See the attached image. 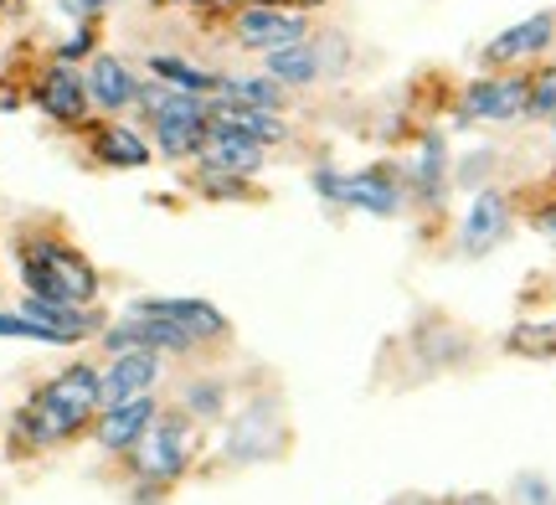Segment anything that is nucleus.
I'll list each match as a JSON object with an SVG mask.
<instances>
[{
  "mask_svg": "<svg viewBox=\"0 0 556 505\" xmlns=\"http://www.w3.org/2000/svg\"><path fill=\"white\" fill-rule=\"evenodd\" d=\"M99 392L103 371L93 362L62 366L52 382H41L16 418V433L26 439V449H58L67 439H78L83 428L99 418Z\"/></svg>",
  "mask_w": 556,
  "mask_h": 505,
  "instance_id": "1",
  "label": "nucleus"
},
{
  "mask_svg": "<svg viewBox=\"0 0 556 505\" xmlns=\"http://www.w3.org/2000/svg\"><path fill=\"white\" fill-rule=\"evenodd\" d=\"M16 263L26 294H37V300H58V304L99 300V268L88 263L83 248H73L58 232H26L16 243Z\"/></svg>",
  "mask_w": 556,
  "mask_h": 505,
  "instance_id": "2",
  "label": "nucleus"
},
{
  "mask_svg": "<svg viewBox=\"0 0 556 505\" xmlns=\"http://www.w3.org/2000/svg\"><path fill=\"white\" fill-rule=\"evenodd\" d=\"M139 109L155 129V150L165 161H201L206 135H212V99L176 93V88H139Z\"/></svg>",
  "mask_w": 556,
  "mask_h": 505,
  "instance_id": "3",
  "label": "nucleus"
},
{
  "mask_svg": "<svg viewBox=\"0 0 556 505\" xmlns=\"http://www.w3.org/2000/svg\"><path fill=\"white\" fill-rule=\"evenodd\" d=\"M129 459H135V480L139 485H176L180 475L191 469L197 459V424L180 413V407H160L155 424L144 428V439L129 449Z\"/></svg>",
  "mask_w": 556,
  "mask_h": 505,
  "instance_id": "4",
  "label": "nucleus"
},
{
  "mask_svg": "<svg viewBox=\"0 0 556 505\" xmlns=\"http://www.w3.org/2000/svg\"><path fill=\"white\" fill-rule=\"evenodd\" d=\"M283 413H278V397H253V403L242 407L238 418H232V428H227V459L232 465H263V459H274V454H283Z\"/></svg>",
  "mask_w": 556,
  "mask_h": 505,
  "instance_id": "5",
  "label": "nucleus"
},
{
  "mask_svg": "<svg viewBox=\"0 0 556 505\" xmlns=\"http://www.w3.org/2000/svg\"><path fill=\"white\" fill-rule=\"evenodd\" d=\"M464 124H516L526 119V73H484L458 93Z\"/></svg>",
  "mask_w": 556,
  "mask_h": 505,
  "instance_id": "6",
  "label": "nucleus"
},
{
  "mask_svg": "<svg viewBox=\"0 0 556 505\" xmlns=\"http://www.w3.org/2000/svg\"><path fill=\"white\" fill-rule=\"evenodd\" d=\"M232 37L248 52H278V47H299L309 41V21L299 11H283V5H263V0H248L238 16H232Z\"/></svg>",
  "mask_w": 556,
  "mask_h": 505,
  "instance_id": "7",
  "label": "nucleus"
},
{
  "mask_svg": "<svg viewBox=\"0 0 556 505\" xmlns=\"http://www.w3.org/2000/svg\"><path fill=\"white\" fill-rule=\"evenodd\" d=\"M556 41V11H536V16L516 21V26H505L500 37L484 41V52H479V62L490 67V73H516L520 62H536L552 52Z\"/></svg>",
  "mask_w": 556,
  "mask_h": 505,
  "instance_id": "8",
  "label": "nucleus"
},
{
  "mask_svg": "<svg viewBox=\"0 0 556 505\" xmlns=\"http://www.w3.org/2000/svg\"><path fill=\"white\" fill-rule=\"evenodd\" d=\"M129 310H135V315H155V320L180 325L197 345H217V341L232 336V320H227L212 300H197V294H155V300H135Z\"/></svg>",
  "mask_w": 556,
  "mask_h": 505,
  "instance_id": "9",
  "label": "nucleus"
},
{
  "mask_svg": "<svg viewBox=\"0 0 556 505\" xmlns=\"http://www.w3.org/2000/svg\"><path fill=\"white\" fill-rule=\"evenodd\" d=\"M510 227H516V212H510V197L495 191V186H484L469 212H464V227H458V253L464 258H484V253H495L505 238H510Z\"/></svg>",
  "mask_w": 556,
  "mask_h": 505,
  "instance_id": "10",
  "label": "nucleus"
},
{
  "mask_svg": "<svg viewBox=\"0 0 556 505\" xmlns=\"http://www.w3.org/2000/svg\"><path fill=\"white\" fill-rule=\"evenodd\" d=\"M340 206L345 212H371V217H397L407 206V181L392 165H366L340 176Z\"/></svg>",
  "mask_w": 556,
  "mask_h": 505,
  "instance_id": "11",
  "label": "nucleus"
},
{
  "mask_svg": "<svg viewBox=\"0 0 556 505\" xmlns=\"http://www.w3.org/2000/svg\"><path fill=\"white\" fill-rule=\"evenodd\" d=\"M160 371H165V356L155 351H124L103 366V392H99V413L103 407H124L139 403V397H155Z\"/></svg>",
  "mask_w": 556,
  "mask_h": 505,
  "instance_id": "12",
  "label": "nucleus"
},
{
  "mask_svg": "<svg viewBox=\"0 0 556 505\" xmlns=\"http://www.w3.org/2000/svg\"><path fill=\"white\" fill-rule=\"evenodd\" d=\"M201 165H212L222 176H238V181H253L263 165H268V150L258 140H248L242 129L212 119V135H206V150H201Z\"/></svg>",
  "mask_w": 556,
  "mask_h": 505,
  "instance_id": "13",
  "label": "nucleus"
},
{
  "mask_svg": "<svg viewBox=\"0 0 556 505\" xmlns=\"http://www.w3.org/2000/svg\"><path fill=\"white\" fill-rule=\"evenodd\" d=\"M37 109L47 114V119H58V124H78L93 103H88V88H83V73H73L67 62H52L47 73L37 78Z\"/></svg>",
  "mask_w": 556,
  "mask_h": 505,
  "instance_id": "14",
  "label": "nucleus"
},
{
  "mask_svg": "<svg viewBox=\"0 0 556 505\" xmlns=\"http://www.w3.org/2000/svg\"><path fill=\"white\" fill-rule=\"evenodd\" d=\"M83 88H88V103L103 109V114H124L139 99V78L129 73V62H119L114 52H99V58L88 62Z\"/></svg>",
  "mask_w": 556,
  "mask_h": 505,
  "instance_id": "15",
  "label": "nucleus"
},
{
  "mask_svg": "<svg viewBox=\"0 0 556 505\" xmlns=\"http://www.w3.org/2000/svg\"><path fill=\"white\" fill-rule=\"evenodd\" d=\"M160 403L155 397H139V403H124V407H103L93 418V439H99L103 454H129V449L144 439V428L155 424Z\"/></svg>",
  "mask_w": 556,
  "mask_h": 505,
  "instance_id": "16",
  "label": "nucleus"
},
{
  "mask_svg": "<svg viewBox=\"0 0 556 505\" xmlns=\"http://www.w3.org/2000/svg\"><path fill=\"white\" fill-rule=\"evenodd\" d=\"M407 197H413L417 206H428V212L443 206V197H448V140H443V135H422V140H417Z\"/></svg>",
  "mask_w": 556,
  "mask_h": 505,
  "instance_id": "17",
  "label": "nucleus"
},
{
  "mask_svg": "<svg viewBox=\"0 0 556 505\" xmlns=\"http://www.w3.org/2000/svg\"><path fill=\"white\" fill-rule=\"evenodd\" d=\"M217 103H232V109H263V114H289V88L274 83L268 73L263 78H248V73H222Z\"/></svg>",
  "mask_w": 556,
  "mask_h": 505,
  "instance_id": "18",
  "label": "nucleus"
},
{
  "mask_svg": "<svg viewBox=\"0 0 556 505\" xmlns=\"http://www.w3.org/2000/svg\"><path fill=\"white\" fill-rule=\"evenodd\" d=\"M263 73H268L274 83H283L289 93H294V88H315L319 78H330L315 41H299V47H278V52H268V58H263Z\"/></svg>",
  "mask_w": 556,
  "mask_h": 505,
  "instance_id": "19",
  "label": "nucleus"
},
{
  "mask_svg": "<svg viewBox=\"0 0 556 505\" xmlns=\"http://www.w3.org/2000/svg\"><path fill=\"white\" fill-rule=\"evenodd\" d=\"M150 78H160L165 88H176V93H197V99H217V88H222L217 67H201V62L180 58V52H155L150 58Z\"/></svg>",
  "mask_w": 556,
  "mask_h": 505,
  "instance_id": "20",
  "label": "nucleus"
},
{
  "mask_svg": "<svg viewBox=\"0 0 556 505\" xmlns=\"http://www.w3.org/2000/svg\"><path fill=\"white\" fill-rule=\"evenodd\" d=\"M93 155H99L103 165H114V171H139V165H150V144H144V135H135L129 124H99L93 129Z\"/></svg>",
  "mask_w": 556,
  "mask_h": 505,
  "instance_id": "21",
  "label": "nucleus"
},
{
  "mask_svg": "<svg viewBox=\"0 0 556 505\" xmlns=\"http://www.w3.org/2000/svg\"><path fill=\"white\" fill-rule=\"evenodd\" d=\"M212 119L242 129V135H248V140H258L263 150H268V144H289V124H283V114H263V109H232V103H217V99H212Z\"/></svg>",
  "mask_w": 556,
  "mask_h": 505,
  "instance_id": "22",
  "label": "nucleus"
},
{
  "mask_svg": "<svg viewBox=\"0 0 556 505\" xmlns=\"http://www.w3.org/2000/svg\"><path fill=\"white\" fill-rule=\"evenodd\" d=\"M526 119L556 124V58L526 73Z\"/></svg>",
  "mask_w": 556,
  "mask_h": 505,
  "instance_id": "23",
  "label": "nucleus"
},
{
  "mask_svg": "<svg viewBox=\"0 0 556 505\" xmlns=\"http://www.w3.org/2000/svg\"><path fill=\"white\" fill-rule=\"evenodd\" d=\"M227 387L222 382H186V392H180V413L197 424V418H217L222 407H227V397H222Z\"/></svg>",
  "mask_w": 556,
  "mask_h": 505,
  "instance_id": "24",
  "label": "nucleus"
},
{
  "mask_svg": "<svg viewBox=\"0 0 556 505\" xmlns=\"http://www.w3.org/2000/svg\"><path fill=\"white\" fill-rule=\"evenodd\" d=\"M197 191H201V197H217V202H253L248 181H238V176H222V171H212V165H197Z\"/></svg>",
  "mask_w": 556,
  "mask_h": 505,
  "instance_id": "25",
  "label": "nucleus"
},
{
  "mask_svg": "<svg viewBox=\"0 0 556 505\" xmlns=\"http://www.w3.org/2000/svg\"><path fill=\"white\" fill-rule=\"evenodd\" d=\"M0 341H37V345H62L52 330H41L37 320H26L21 310H0Z\"/></svg>",
  "mask_w": 556,
  "mask_h": 505,
  "instance_id": "26",
  "label": "nucleus"
},
{
  "mask_svg": "<svg viewBox=\"0 0 556 505\" xmlns=\"http://www.w3.org/2000/svg\"><path fill=\"white\" fill-rule=\"evenodd\" d=\"M516 495H520L526 505H556L552 485H546L541 475H520V480H516Z\"/></svg>",
  "mask_w": 556,
  "mask_h": 505,
  "instance_id": "27",
  "label": "nucleus"
},
{
  "mask_svg": "<svg viewBox=\"0 0 556 505\" xmlns=\"http://www.w3.org/2000/svg\"><path fill=\"white\" fill-rule=\"evenodd\" d=\"M62 11H67V16L73 21H83V26H93V16H99L103 5H114V0H58Z\"/></svg>",
  "mask_w": 556,
  "mask_h": 505,
  "instance_id": "28",
  "label": "nucleus"
},
{
  "mask_svg": "<svg viewBox=\"0 0 556 505\" xmlns=\"http://www.w3.org/2000/svg\"><path fill=\"white\" fill-rule=\"evenodd\" d=\"M531 227H536L541 238H546V243L556 248V202H541L536 212H531Z\"/></svg>",
  "mask_w": 556,
  "mask_h": 505,
  "instance_id": "29",
  "label": "nucleus"
},
{
  "mask_svg": "<svg viewBox=\"0 0 556 505\" xmlns=\"http://www.w3.org/2000/svg\"><path fill=\"white\" fill-rule=\"evenodd\" d=\"M448 505H500V501H495V495H454Z\"/></svg>",
  "mask_w": 556,
  "mask_h": 505,
  "instance_id": "30",
  "label": "nucleus"
},
{
  "mask_svg": "<svg viewBox=\"0 0 556 505\" xmlns=\"http://www.w3.org/2000/svg\"><path fill=\"white\" fill-rule=\"evenodd\" d=\"M392 505H448V501H433V495H402V501H392Z\"/></svg>",
  "mask_w": 556,
  "mask_h": 505,
  "instance_id": "31",
  "label": "nucleus"
}]
</instances>
